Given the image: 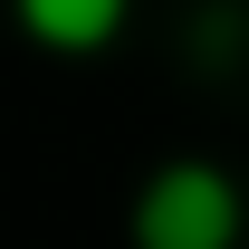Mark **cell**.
I'll return each instance as SVG.
<instances>
[{
    "label": "cell",
    "instance_id": "cell-2",
    "mask_svg": "<svg viewBox=\"0 0 249 249\" xmlns=\"http://www.w3.org/2000/svg\"><path fill=\"white\" fill-rule=\"evenodd\" d=\"M134 19V0H10V29L38 58H106Z\"/></svg>",
    "mask_w": 249,
    "mask_h": 249
},
{
    "label": "cell",
    "instance_id": "cell-1",
    "mask_svg": "<svg viewBox=\"0 0 249 249\" xmlns=\"http://www.w3.org/2000/svg\"><path fill=\"white\" fill-rule=\"evenodd\" d=\"M240 230H249L240 182L220 163H201V154H173L134 192V211H124V240L134 249H240Z\"/></svg>",
    "mask_w": 249,
    "mask_h": 249
}]
</instances>
